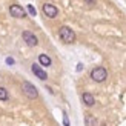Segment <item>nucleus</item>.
Returning a JSON list of instances; mask_svg holds the SVG:
<instances>
[{
    "label": "nucleus",
    "instance_id": "nucleus-1",
    "mask_svg": "<svg viewBox=\"0 0 126 126\" xmlns=\"http://www.w3.org/2000/svg\"><path fill=\"white\" fill-rule=\"evenodd\" d=\"M91 79L94 81H97V83H102V81H105L108 79V71L103 66H97L91 71Z\"/></svg>",
    "mask_w": 126,
    "mask_h": 126
},
{
    "label": "nucleus",
    "instance_id": "nucleus-2",
    "mask_svg": "<svg viewBox=\"0 0 126 126\" xmlns=\"http://www.w3.org/2000/svg\"><path fill=\"white\" fill-rule=\"evenodd\" d=\"M22 91H23L25 95H26L28 98H31V100H34V98L39 97V91H37V88L32 83H29V81H23V83H22Z\"/></svg>",
    "mask_w": 126,
    "mask_h": 126
},
{
    "label": "nucleus",
    "instance_id": "nucleus-3",
    "mask_svg": "<svg viewBox=\"0 0 126 126\" xmlns=\"http://www.w3.org/2000/svg\"><path fill=\"white\" fill-rule=\"evenodd\" d=\"M59 35H60V39L65 42V43H72V42H75V32H74L71 28H68V26H62L59 29Z\"/></svg>",
    "mask_w": 126,
    "mask_h": 126
},
{
    "label": "nucleus",
    "instance_id": "nucleus-4",
    "mask_svg": "<svg viewBox=\"0 0 126 126\" xmlns=\"http://www.w3.org/2000/svg\"><path fill=\"white\" fill-rule=\"evenodd\" d=\"M22 37H23V40L26 42L28 46H37V45H39V40H37V37H35L32 32H31V31H23Z\"/></svg>",
    "mask_w": 126,
    "mask_h": 126
},
{
    "label": "nucleus",
    "instance_id": "nucleus-5",
    "mask_svg": "<svg viewBox=\"0 0 126 126\" xmlns=\"http://www.w3.org/2000/svg\"><path fill=\"white\" fill-rule=\"evenodd\" d=\"M43 14H45L46 17H49V18H54V17H57L59 9L55 8L54 5H51V3H45L43 5Z\"/></svg>",
    "mask_w": 126,
    "mask_h": 126
},
{
    "label": "nucleus",
    "instance_id": "nucleus-6",
    "mask_svg": "<svg viewBox=\"0 0 126 126\" xmlns=\"http://www.w3.org/2000/svg\"><path fill=\"white\" fill-rule=\"evenodd\" d=\"M9 12H11V16L16 17V18H23V17H26V11H25L22 6H18V5H11Z\"/></svg>",
    "mask_w": 126,
    "mask_h": 126
},
{
    "label": "nucleus",
    "instance_id": "nucleus-7",
    "mask_svg": "<svg viewBox=\"0 0 126 126\" xmlns=\"http://www.w3.org/2000/svg\"><path fill=\"white\" fill-rule=\"evenodd\" d=\"M31 69H32V72H34V74H35V75H37V77H39L40 80H46V79H48V74H46V72L42 69V66H40V65L34 63V65L31 66Z\"/></svg>",
    "mask_w": 126,
    "mask_h": 126
},
{
    "label": "nucleus",
    "instance_id": "nucleus-8",
    "mask_svg": "<svg viewBox=\"0 0 126 126\" xmlns=\"http://www.w3.org/2000/svg\"><path fill=\"white\" fill-rule=\"evenodd\" d=\"M81 98H83V103L86 106H92L94 103H95V98H94V95L91 92H85L83 95H81Z\"/></svg>",
    "mask_w": 126,
    "mask_h": 126
},
{
    "label": "nucleus",
    "instance_id": "nucleus-9",
    "mask_svg": "<svg viewBox=\"0 0 126 126\" xmlns=\"http://www.w3.org/2000/svg\"><path fill=\"white\" fill-rule=\"evenodd\" d=\"M39 63L42 66H51V59H49L46 54H40L39 55Z\"/></svg>",
    "mask_w": 126,
    "mask_h": 126
},
{
    "label": "nucleus",
    "instance_id": "nucleus-10",
    "mask_svg": "<svg viewBox=\"0 0 126 126\" xmlns=\"http://www.w3.org/2000/svg\"><path fill=\"white\" fill-rule=\"evenodd\" d=\"M85 125H86V126H95V125H97V120L94 118L92 114H86V115H85Z\"/></svg>",
    "mask_w": 126,
    "mask_h": 126
},
{
    "label": "nucleus",
    "instance_id": "nucleus-11",
    "mask_svg": "<svg viewBox=\"0 0 126 126\" xmlns=\"http://www.w3.org/2000/svg\"><path fill=\"white\" fill-rule=\"evenodd\" d=\"M8 97H9L8 91H6L5 88H2V86H0V100H8Z\"/></svg>",
    "mask_w": 126,
    "mask_h": 126
},
{
    "label": "nucleus",
    "instance_id": "nucleus-12",
    "mask_svg": "<svg viewBox=\"0 0 126 126\" xmlns=\"http://www.w3.org/2000/svg\"><path fill=\"white\" fill-rule=\"evenodd\" d=\"M28 11H29L31 16H37V11H35V8H34L32 5H28Z\"/></svg>",
    "mask_w": 126,
    "mask_h": 126
},
{
    "label": "nucleus",
    "instance_id": "nucleus-13",
    "mask_svg": "<svg viewBox=\"0 0 126 126\" xmlns=\"http://www.w3.org/2000/svg\"><path fill=\"white\" fill-rule=\"evenodd\" d=\"M63 125H65V126H69V120H68V115H66V114H63Z\"/></svg>",
    "mask_w": 126,
    "mask_h": 126
},
{
    "label": "nucleus",
    "instance_id": "nucleus-14",
    "mask_svg": "<svg viewBox=\"0 0 126 126\" xmlns=\"http://www.w3.org/2000/svg\"><path fill=\"white\" fill-rule=\"evenodd\" d=\"M6 63H8V65H14V59H12V57H8V59H6Z\"/></svg>",
    "mask_w": 126,
    "mask_h": 126
},
{
    "label": "nucleus",
    "instance_id": "nucleus-15",
    "mask_svg": "<svg viewBox=\"0 0 126 126\" xmlns=\"http://www.w3.org/2000/svg\"><path fill=\"white\" fill-rule=\"evenodd\" d=\"M81 69H83V65H81V63H79V65H77V71H81Z\"/></svg>",
    "mask_w": 126,
    "mask_h": 126
},
{
    "label": "nucleus",
    "instance_id": "nucleus-16",
    "mask_svg": "<svg viewBox=\"0 0 126 126\" xmlns=\"http://www.w3.org/2000/svg\"><path fill=\"white\" fill-rule=\"evenodd\" d=\"M86 3H89V5H94V0H86Z\"/></svg>",
    "mask_w": 126,
    "mask_h": 126
}]
</instances>
